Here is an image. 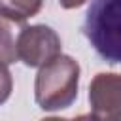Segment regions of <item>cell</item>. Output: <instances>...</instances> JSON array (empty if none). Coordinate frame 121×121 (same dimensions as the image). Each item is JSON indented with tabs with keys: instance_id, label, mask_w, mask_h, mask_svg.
<instances>
[{
	"instance_id": "obj_1",
	"label": "cell",
	"mask_w": 121,
	"mask_h": 121,
	"mask_svg": "<svg viewBox=\"0 0 121 121\" xmlns=\"http://www.w3.org/2000/svg\"><path fill=\"white\" fill-rule=\"evenodd\" d=\"M79 87V64L68 55H57L40 66L34 81V100L43 112H59L72 106Z\"/></svg>"
},
{
	"instance_id": "obj_2",
	"label": "cell",
	"mask_w": 121,
	"mask_h": 121,
	"mask_svg": "<svg viewBox=\"0 0 121 121\" xmlns=\"http://www.w3.org/2000/svg\"><path fill=\"white\" fill-rule=\"evenodd\" d=\"M83 34L102 60L121 66V0H93Z\"/></svg>"
},
{
	"instance_id": "obj_3",
	"label": "cell",
	"mask_w": 121,
	"mask_h": 121,
	"mask_svg": "<svg viewBox=\"0 0 121 121\" xmlns=\"http://www.w3.org/2000/svg\"><path fill=\"white\" fill-rule=\"evenodd\" d=\"M62 43L59 34L47 25L23 26L17 36V59L30 68H40L57 55H60Z\"/></svg>"
},
{
	"instance_id": "obj_4",
	"label": "cell",
	"mask_w": 121,
	"mask_h": 121,
	"mask_svg": "<svg viewBox=\"0 0 121 121\" xmlns=\"http://www.w3.org/2000/svg\"><path fill=\"white\" fill-rule=\"evenodd\" d=\"M89 104L93 119L121 121V76L96 74L89 85Z\"/></svg>"
},
{
	"instance_id": "obj_5",
	"label": "cell",
	"mask_w": 121,
	"mask_h": 121,
	"mask_svg": "<svg viewBox=\"0 0 121 121\" xmlns=\"http://www.w3.org/2000/svg\"><path fill=\"white\" fill-rule=\"evenodd\" d=\"M17 25L21 23H15L9 17L0 13V62L4 64L19 60L17 59V36H19Z\"/></svg>"
},
{
	"instance_id": "obj_6",
	"label": "cell",
	"mask_w": 121,
	"mask_h": 121,
	"mask_svg": "<svg viewBox=\"0 0 121 121\" xmlns=\"http://www.w3.org/2000/svg\"><path fill=\"white\" fill-rule=\"evenodd\" d=\"M42 2L43 0H0V13L15 23H23L42 9Z\"/></svg>"
},
{
	"instance_id": "obj_7",
	"label": "cell",
	"mask_w": 121,
	"mask_h": 121,
	"mask_svg": "<svg viewBox=\"0 0 121 121\" xmlns=\"http://www.w3.org/2000/svg\"><path fill=\"white\" fill-rule=\"evenodd\" d=\"M11 89H13V79H11V74L8 70V66L4 62H0V106L9 98L11 95Z\"/></svg>"
},
{
	"instance_id": "obj_8",
	"label": "cell",
	"mask_w": 121,
	"mask_h": 121,
	"mask_svg": "<svg viewBox=\"0 0 121 121\" xmlns=\"http://www.w3.org/2000/svg\"><path fill=\"white\" fill-rule=\"evenodd\" d=\"M87 0H59V4H60V8H64V9H74V8H79V6H83Z\"/></svg>"
}]
</instances>
